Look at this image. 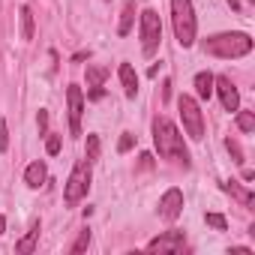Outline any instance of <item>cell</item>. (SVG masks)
<instances>
[{
    "label": "cell",
    "mask_w": 255,
    "mask_h": 255,
    "mask_svg": "<svg viewBox=\"0 0 255 255\" xmlns=\"http://www.w3.org/2000/svg\"><path fill=\"white\" fill-rule=\"evenodd\" d=\"M66 111H69V132L81 135V114H84V93L78 84L66 87Z\"/></svg>",
    "instance_id": "52a82bcc"
},
{
    "label": "cell",
    "mask_w": 255,
    "mask_h": 255,
    "mask_svg": "<svg viewBox=\"0 0 255 255\" xmlns=\"http://www.w3.org/2000/svg\"><path fill=\"white\" fill-rule=\"evenodd\" d=\"M132 18H135V0H129V3L123 6V12H120V24H117L120 36H126V33L132 30Z\"/></svg>",
    "instance_id": "4fadbf2b"
},
{
    "label": "cell",
    "mask_w": 255,
    "mask_h": 255,
    "mask_svg": "<svg viewBox=\"0 0 255 255\" xmlns=\"http://www.w3.org/2000/svg\"><path fill=\"white\" fill-rule=\"evenodd\" d=\"M153 144H156L162 159H177V162L189 165V150L183 144V135L177 132V126L168 117H156L153 120Z\"/></svg>",
    "instance_id": "6da1fadb"
},
{
    "label": "cell",
    "mask_w": 255,
    "mask_h": 255,
    "mask_svg": "<svg viewBox=\"0 0 255 255\" xmlns=\"http://www.w3.org/2000/svg\"><path fill=\"white\" fill-rule=\"evenodd\" d=\"M9 147V129H6V123L0 120V153H3Z\"/></svg>",
    "instance_id": "d4e9b609"
},
{
    "label": "cell",
    "mask_w": 255,
    "mask_h": 255,
    "mask_svg": "<svg viewBox=\"0 0 255 255\" xmlns=\"http://www.w3.org/2000/svg\"><path fill=\"white\" fill-rule=\"evenodd\" d=\"M201 48H204V54H210V57H225V60H231V57H243V54L252 51V36H249V33H216V36L204 39Z\"/></svg>",
    "instance_id": "7a4b0ae2"
},
{
    "label": "cell",
    "mask_w": 255,
    "mask_h": 255,
    "mask_svg": "<svg viewBox=\"0 0 255 255\" xmlns=\"http://www.w3.org/2000/svg\"><path fill=\"white\" fill-rule=\"evenodd\" d=\"M105 78H108V69H102V66H87V87H90V90H102Z\"/></svg>",
    "instance_id": "2e32d148"
},
{
    "label": "cell",
    "mask_w": 255,
    "mask_h": 255,
    "mask_svg": "<svg viewBox=\"0 0 255 255\" xmlns=\"http://www.w3.org/2000/svg\"><path fill=\"white\" fill-rule=\"evenodd\" d=\"M87 189H90V159L84 156L81 162H75L69 180L63 183V201L66 204H78L87 195Z\"/></svg>",
    "instance_id": "277c9868"
},
{
    "label": "cell",
    "mask_w": 255,
    "mask_h": 255,
    "mask_svg": "<svg viewBox=\"0 0 255 255\" xmlns=\"http://www.w3.org/2000/svg\"><path fill=\"white\" fill-rule=\"evenodd\" d=\"M225 147H228V153L234 156V162L240 165V162H243V150H240V144H237L234 138H225Z\"/></svg>",
    "instance_id": "cb8c5ba5"
},
{
    "label": "cell",
    "mask_w": 255,
    "mask_h": 255,
    "mask_svg": "<svg viewBox=\"0 0 255 255\" xmlns=\"http://www.w3.org/2000/svg\"><path fill=\"white\" fill-rule=\"evenodd\" d=\"M213 90L219 93V99H222V108H225V111H237V108H240V93H237V87H234V81H231L228 75L213 78Z\"/></svg>",
    "instance_id": "9c48e42d"
},
{
    "label": "cell",
    "mask_w": 255,
    "mask_h": 255,
    "mask_svg": "<svg viewBox=\"0 0 255 255\" xmlns=\"http://www.w3.org/2000/svg\"><path fill=\"white\" fill-rule=\"evenodd\" d=\"M195 93H198V99H210V93H213V75L210 72L195 75Z\"/></svg>",
    "instance_id": "9a60e30c"
},
{
    "label": "cell",
    "mask_w": 255,
    "mask_h": 255,
    "mask_svg": "<svg viewBox=\"0 0 255 255\" xmlns=\"http://www.w3.org/2000/svg\"><path fill=\"white\" fill-rule=\"evenodd\" d=\"M3 231H6V219H3V216H0V234H3Z\"/></svg>",
    "instance_id": "83f0119b"
},
{
    "label": "cell",
    "mask_w": 255,
    "mask_h": 255,
    "mask_svg": "<svg viewBox=\"0 0 255 255\" xmlns=\"http://www.w3.org/2000/svg\"><path fill=\"white\" fill-rule=\"evenodd\" d=\"M132 144H135V135H132V132H123L120 141H117V150L126 153V150H132Z\"/></svg>",
    "instance_id": "7402d4cb"
},
{
    "label": "cell",
    "mask_w": 255,
    "mask_h": 255,
    "mask_svg": "<svg viewBox=\"0 0 255 255\" xmlns=\"http://www.w3.org/2000/svg\"><path fill=\"white\" fill-rule=\"evenodd\" d=\"M237 126H240V132H252V129H255L252 111H240V114H237Z\"/></svg>",
    "instance_id": "ffe728a7"
},
{
    "label": "cell",
    "mask_w": 255,
    "mask_h": 255,
    "mask_svg": "<svg viewBox=\"0 0 255 255\" xmlns=\"http://www.w3.org/2000/svg\"><path fill=\"white\" fill-rule=\"evenodd\" d=\"M225 192H231V195H234L240 204H252V195H249V192H246V189H243L237 180H228V183H225Z\"/></svg>",
    "instance_id": "ac0fdd59"
},
{
    "label": "cell",
    "mask_w": 255,
    "mask_h": 255,
    "mask_svg": "<svg viewBox=\"0 0 255 255\" xmlns=\"http://www.w3.org/2000/svg\"><path fill=\"white\" fill-rule=\"evenodd\" d=\"M45 150L54 156V153H60V135H48V141H45Z\"/></svg>",
    "instance_id": "484cf974"
},
{
    "label": "cell",
    "mask_w": 255,
    "mask_h": 255,
    "mask_svg": "<svg viewBox=\"0 0 255 255\" xmlns=\"http://www.w3.org/2000/svg\"><path fill=\"white\" fill-rule=\"evenodd\" d=\"M21 39H33V12H30V6H21Z\"/></svg>",
    "instance_id": "e0dca14e"
},
{
    "label": "cell",
    "mask_w": 255,
    "mask_h": 255,
    "mask_svg": "<svg viewBox=\"0 0 255 255\" xmlns=\"http://www.w3.org/2000/svg\"><path fill=\"white\" fill-rule=\"evenodd\" d=\"M87 246H90V231L84 228V231H78V237H75V243L69 246V252H72V255H78V252H84Z\"/></svg>",
    "instance_id": "d6986e66"
},
{
    "label": "cell",
    "mask_w": 255,
    "mask_h": 255,
    "mask_svg": "<svg viewBox=\"0 0 255 255\" xmlns=\"http://www.w3.org/2000/svg\"><path fill=\"white\" fill-rule=\"evenodd\" d=\"M45 177H48V168H45L42 159H36V162H30V165L24 168V183H27L30 189H39V186L45 183Z\"/></svg>",
    "instance_id": "8fae6325"
},
{
    "label": "cell",
    "mask_w": 255,
    "mask_h": 255,
    "mask_svg": "<svg viewBox=\"0 0 255 255\" xmlns=\"http://www.w3.org/2000/svg\"><path fill=\"white\" fill-rule=\"evenodd\" d=\"M204 222H207V225H213L216 231H225V228H228V222H225V216H222V213H207V216H204Z\"/></svg>",
    "instance_id": "44dd1931"
},
{
    "label": "cell",
    "mask_w": 255,
    "mask_h": 255,
    "mask_svg": "<svg viewBox=\"0 0 255 255\" xmlns=\"http://www.w3.org/2000/svg\"><path fill=\"white\" fill-rule=\"evenodd\" d=\"M180 213H183V192H180L177 186H171V189H165V195L159 198V216H162L165 222H174Z\"/></svg>",
    "instance_id": "ba28073f"
},
{
    "label": "cell",
    "mask_w": 255,
    "mask_h": 255,
    "mask_svg": "<svg viewBox=\"0 0 255 255\" xmlns=\"http://www.w3.org/2000/svg\"><path fill=\"white\" fill-rule=\"evenodd\" d=\"M120 84H123V93L129 96V99H135V93H138V75H135V69H132V63H120Z\"/></svg>",
    "instance_id": "7c38bea8"
},
{
    "label": "cell",
    "mask_w": 255,
    "mask_h": 255,
    "mask_svg": "<svg viewBox=\"0 0 255 255\" xmlns=\"http://www.w3.org/2000/svg\"><path fill=\"white\" fill-rule=\"evenodd\" d=\"M36 240H39V222L27 231V237H21L18 243H15V252H21V255H30L33 249H36Z\"/></svg>",
    "instance_id": "5bb4252c"
},
{
    "label": "cell",
    "mask_w": 255,
    "mask_h": 255,
    "mask_svg": "<svg viewBox=\"0 0 255 255\" xmlns=\"http://www.w3.org/2000/svg\"><path fill=\"white\" fill-rule=\"evenodd\" d=\"M99 156V135H87V159L93 162Z\"/></svg>",
    "instance_id": "603a6c76"
},
{
    "label": "cell",
    "mask_w": 255,
    "mask_h": 255,
    "mask_svg": "<svg viewBox=\"0 0 255 255\" xmlns=\"http://www.w3.org/2000/svg\"><path fill=\"white\" fill-rule=\"evenodd\" d=\"M183 246H186L183 231H165V234H159L147 243V252H180Z\"/></svg>",
    "instance_id": "30bf717a"
},
{
    "label": "cell",
    "mask_w": 255,
    "mask_h": 255,
    "mask_svg": "<svg viewBox=\"0 0 255 255\" xmlns=\"http://www.w3.org/2000/svg\"><path fill=\"white\" fill-rule=\"evenodd\" d=\"M36 126H39V132L45 135V126H48V111H39V117H36Z\"/></svg>",
    "instance_id": "4316f807"
},
{
    "label": "cell",
    "mask_w": 255,
    "mask_h": 255,
    "mask_svg": "<svg viewBox=\"0 0 255 255\" xmlns=\"http://www.w3.org/2000/svg\"><path fill=\"white\" fill-rule=\"evenodd\" d=\"M162 42V21L156 9H144L141 12V51L153 54Z\"/></svg>",
    "instance_id": "8992f818"
},
{
    "label": "cell",
    "mask_w": 255,
    "mask_h": 255,
    "mask_svg": "<svg viewBox=\"0 0 255 255\" xmlns=\"http://www.w3.org/2000/svg\"><path fill=\"white\" fill-rule=\"evenodd\" d=\"M171 24H174V36L183 48L195 45V9H192V0H171Z\"/></svg>",
    "instance_id": "3957f363"
},
{
    "label": "cell",
    "mask_w": 255,
    "mask_h": 255,
    "mask_svg": "<svg viewBox=\"0 0 255 255\" xmlns=\"http://www.w3.org/2000/svg\"><path fill=\"white\" fill-rule=\"evenodd\" d=\"M177 108H180V117H183V129L192 141H201L204 138V117H201V108H198V99L192 96H180L177 99Z\"/></svg>",
    "instance_id": "5b68a950"
}]
</instances>
